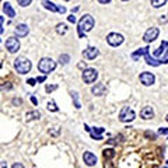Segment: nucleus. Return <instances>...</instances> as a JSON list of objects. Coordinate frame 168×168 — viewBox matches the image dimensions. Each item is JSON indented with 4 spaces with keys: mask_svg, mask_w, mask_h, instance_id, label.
<instances>
[{
    "mask_svg": "<svg viewBox=\"0 0 168 168\" xmlns=\"http://www.w3.org/2000/svg\"><path fill=\"white\" fill-rule=\"evenodd\" d=\"M165 119H167V122H168V115H167V118H165Z\"/></svg>",
    "mask_w": 168,
    "mask_h": 168,
    "instance_id": "44",
    "label": "nucleus"
},
{
    "mask_svg": "<svg viewBox=\"0 0 168 168\" xmlns=\"http://www.w3.org/2000/svg\"><path fill=\"white\" fill-rule=\"evenodd\" d=\"M140 116L143 119H153L154 118V111H153L151 107H144L140 111Z\"/></svg>",
    "mask_w": 168,
    "mask_h": 168,
    "instance_id": "15",
    "label": "nucleus"
},
{
    "mask_svg": "<svg viewBox=\"0 0 168 168\" xmlns=\"http://www.w3.org/2000/svg\"><path fill=\"white\" fill-rule=\"evenodd\" d=\"M6 49H7L10 53H16L17 50L20 49V41L17 39L16 37L7 38V41H6Z\"/></svg>",
    "mask_w": 168,
    "mask_h": 168,
    "instance_id": "7",
    "label": "nucleus"
},
{
    "mask_svg": "<svg viewBox=\"0 0 168 168\" xmlns=\"http://www.w3.org/2000/svg\"><path fill=\"white\" fill-rule=\"evenodd\" d=\"M154 168H158V167H154Z\"/></svg>",
    "mask_w": 168,
    "mask_h": 168,
    "instance_id": "45",
    "label": "nucleus"
},
{
    "mask_svg": "<svg viewBox=\"0 0 168 168\" xmlns=\"http://www.w3.org/2000/svg\"><path fill=\"white\" fill-rule=\"evenodd\" d=\"M144 58H146L147 65H151V66H160V65H167V63H168V59H163V60H157V59H154L153 56H150L149 53H146Z\"/></svg>",
    "mask_w": 168,
    "mask_h": 168,
    "instance_id": "13",
    "label": "nucleus"
},
{
    "mask_svg": "<svg viewBox=\"0 0 168 168\" xmlns=\"http://www.w3.org/2000/svg\"><path fill=\"white\" fill-rule=\"evenodd\" d=\"M28 25H25V24H18V25L16 27V35L17 37H25V35H28Z\"/></svg>",
    "mask_w": 168,
    "mask_h": 168,
    "instance_id": "16",
    "label": "nucleus"
},
{
    "mask_svg": "<svg viewBox=\"0 0 168 168\" xmlns=\"http://www.w3.org/2000/svg\"><path fill=\"white\" fill-rule=\"evenodd\" d=\"M165 55H167V56H168V50H167V52H165Z\"/></svg>",
    "mask_w": 168,
    "mask_h": 168,
    "instance_id": "43",
    "label": "nucleus"
},
{
    "mask_svg": "<svg viewBox=\"0 0 168 168\" xmlns=\"http://www.w3.org/2000/svg\"><path fill=\"white\" fill-rule=\"evenodd\" d=\"M107 42L111 46H119V45L123 44V35L118 34V32H111L107 37Z\"/></svg>",
    "mask_w": 168,
    "mask_h": 168,
    "instance_id": "6",
    "label": "nucleus"
},
{
    "mask_svg": "<svg viewBox=\"0 0 168 168\" xmlns=\"http://www.w3.org/2000/svg\"><path fill=\"white\" fill-rule=\"evenodd\" d=\"M32 0H17V3L21 6V7H27V6L31 4Z\"/></svg>",
    "mask_w": 168,
    "mask_h": 168,
    "instance_id": "27",
    "label": "nucleus"
},
{
    "mask_svg": "<svg viewBox=\"0 0 168 168\" xmlns=\"http://www.w3.org/2000/svg\"><path fill=\"white\" fill-rule=\"evenodd\" d=\"M21 102H23V101H21L20 98H14L13 100V105H21Z\"/></svg>",
    "mask_w": 168,
    "mask_h": 168,
    "instance_id": "33",
    "label": "nucleus"
},
{
    "mask_svg": "<svg viewBox=\"0 0 168 168\" xmlns=\"http://www.w3.org/2000/svg\"><path fill=\"white\" fill-rule=\"evenodd\" d=\"M35 80H37L38 83H44L45 80H46V77H45V76H41V77H37V79H35Z\"/></svg>",
    "mask_w": 168,
    "mask_h": 168,
    "instance_id": "34",
    "label": "nucleus"
},
{
    "mask_svg": "<svg viewBox=\"0 0 168 168\" xmlns=\"http://www.w3.org/2000/svg\"><path fill=\"white\" fill-rule=\"evenodd\" d=\"M98 2H100V3H102V4H107V3H109L111 0H98Z\"/></svg>",
    "mask_w": 168,
    "mask_h": 168,
    "instance_id": "40",
    "label": "nucleus"
},
{
    "mask_svg": "<svg viewBox=\"0 0 168 168\" xmlns=\"http://www.w3.org/2000/svg\"><path fill=\"white\" fill-rule=\"evenodd\" d=\"M11 88H13L11 83H6V86H0V90H11Z\"/></svg>",
    "mask_w": 168,
    "mask_h": 168,
    "instance_id": "30",
    "label": "nucleus"
},
{
    "mask_svg": "<svg viewBox=\"0 0 168 168\" xmlns=\"http://www.w3.org/2000/svg\"><path fill=\"white\" fill-rule=\"evenodd\" d=\"M83 81L84 83H87V84H91V83H94L95 80L98 79V71L95 70V69H91V67H88V69H86V70L83 71Z\"/></svg>",
    "mask_w": 168,
    "mask_h": 168,
    "instance_id": "5",
    "label": "nucleus"
},
{
    "mask_svg": "<svg viewBox=\"0 0 168 168\" xmlns=\"http://www.w3.org/2000/svg\"><path fill=\"white\" fill-rule=\"evenodd\" d=\"M14 67H16L17 73L20 74H27L29 70H31L32 65L31 62H29V59L24 58V56H21V58H17L16 60H14Z\"/></svg>",
    "mask_w": 168,
    "mask_h": 168,
    "instance_id": "2",
    "label": "nucleus"
},
{
    "mask_svg": "<svg viewBox=\"0 0 168 168\" xmlns=\"http://www.w3.org/2000/svg\"><path fill=\"white\" fill-rule=\"evenodd\" d=\"M3 11H4V14L7 17H10V18H14V17H16V10L13 8V6H11L10 3H4V6H3Z\"/></svg>",
    "mask_w": 168,
    "mask_h": 168,
    "instance_id": "17",
    "label": "nucleus"
},
{
    "mask_svg": "<svg viewBox=\"0 0 168 168\" xmlns=\"http://www.w3.org/2000/svg\"><path fill=\"white\" fill-rule=\"evenodd\" d=\"M158 133L160 134H168V129L167 128H161L160 130H158Z\"/></svg>",
    "mask_w": 168,
    "mask_h": 168,
    "instance_id": "31",
    "label": "nucleus"
},
{
    "mask_svg": "<svg viewBox=\"0 0 168 168\" xmlns=\"http://www.w3.org/2000/svg\"><path fill=\"white\" fill-rule=\"evenodd\" d=\"M56 67V62L52 60L50 58H42L39 63H38V70L41 71V73H50V71H53Z\"/></svg>",
    "mask_w": 168,
    "mask_h": 168,
    "instance_id": "3",
    "label": "nucleus"
},
{
    "mask_svg": "<svg viewBox=\"0 0 168 168\" xmlns=\"http://www.w3.org/2000/svg\"><path fill=\"white\" fill-rule=\"evenodd\" d=\"M67 20H69V21H70V23H73V24H74V23H76V17H74V14H70V16H69V17H67Z\"/></svg>",
    "mask_w": 168,
    "mask_h": 168,
    "instance_id": "32",
    "label": "nucleus"
},
{
    "mask_svg": "<svg viewBox=\"0 0 168 168\" xmlns=\"http://www.w3.org/2000/svg\"><path fill=\"white\" fill-rule=\"evenodd\" d=\"M105 91H107V87H105L102 83L95 84V86L91 88V92H92L94 95H97V97H101V95H104Z\"/></svg>",
    "mask_w": 168,
    "mask_h": 168,
    "instance_id": "14",
    "label": "nucleus"
},
{
    "mask_svg": "<svg viewBox=\"0 0 168 168\" xmlns=\"http://www.w3.org/2000/svg\"><path fill=\"white\" fill-rule=\"evenodd\" d=\"M3 21H4V18H3V17H0V34L3 32Z\"/></svg>",
    "mask_w": 168,
    "mask_h": 168,
    "instance_id": "37",
    "label": "nucleus"
},
{
    "mask_svg": "<svg viewBox=\"0 0 168 168\" xmlns=\"http://www.w3.org/2000/svg\"><path fill=\"white\" fill-rule=\"evenodd\" d=\"M31 102H32V104H34V105H37V104H38L37 98H35V97H31Z\"/></svg>",
    "mask_w": 168,
    "mask_h": 168,
    "instance_id": "39",
    "label": "nucleus"
},
{
    "mask_svg": "<svg viewBox=\"0 0 168 168\" xmlns=\"http://www.w3.org/2000/svg\"><path fill=\"white\" fill-rule=\"evenodd\" d=\"M134 118H136V115H134V111L132 108L123 107L121 109V113H119V121L121 122H132Z\"/></svg>",
    "mask_w": 168,
    "mask_h": 168,
    "instance_id": "4",
    "label": "nucleus"
},
{
    "mask_svg": "<svg viewBox=\"0 0 168 168\" xmlns=\"http://www.w3.org/2000/svg\"><path fill=\"white\" fill-rule=\"evenodd\" d=\"M158 28H155V27H151V28H149L146 31V34L143 35V41L144 42H153V41H155L157 39V37H158Z\"/></svg>",
    "mask_w": 168,
    "mask_h": 168,
    "instance_id": "10",
    "label": "nucleus"
},
{
    "mask_svg": "<svg viewBox=\"0 0 168 168\" xmlns=\"http://www.w3.org/2000/svg\"><path fill=\"white\" fill-rule=\"evenodd\" d=\"M29 84V86H35V83H37V80L35 79H28V81H27Z\"/></svg>",
    "mask_w": 168,
    "mask_h": 168,
    "instance_id": "35",
    "label": "nucleus"
},
{
    "mask_svg": "<svg viewBox=\"0 0 168 168\" xmlns=\"http://www.w3.org/2000/svg\"><path fill=\"white\" fill-rule=\"evenodd\" d=\"M94 24H95V21L92 18V16H90V14L83 16L79 21V37H84L86 32L91 31V29L94 28Z\"/></svg>",
    "mask_w": 168,
    "mask_h": 168,
    "instance_id": "1",
    "label": "nucleus"
},
{
    "mask_svg": "<svg viewBox=\"0 0 168 168\" xmlns=\"http://www.w3.org/2000/svg\"><path fill=\"white\" fill-rule=\"evenodd\" d=\"M11 168H24V165L21 163H16V164H13V167Z\"/></svg>",
    "mask_w": 168,
    "mask_h": 168,
    "instance_id": "36",
    "label": "nucleus"
},
{
    "mask_svg": "<svg viewBox=\"0 0 168 168\" xmlns=\"http://www.w3.org/2000/svg\"><path fill=\"white\" fill-rule=\"evenodd\" d=\"M56 31H58V34H66L67 32V27H66V24H58V27H56Z\"/></svg>",
    "mask_w": 168,
    "mask_h": 168,
    "instance_id": "23",
    "label": "nucleus"
},
{
    "mask_svg": "<svg viewBox=\"0 0 168 168\" xmlns=\"http://www.w3.org/2000/svg\"><path fill=\"white\" fill-rule=\"evenodd\" d=\"M104 168H112V165H111V163H105V167Z\"/></svg>",
    "mask_w": 168,
    "mask_h": 168,
    "instance_id": "42",
    "label": "nucleus"
},
{
    "mask_svg": "<svg viewBox=\"0 0 168 168\" xmlns=\"http://www.w3.org/2000/svg\"><path fill=\"white\" fill-rule=\"evenodd\" d=\"M165 48H167V41H164L163 44H161V46L154 52V56H161L164 52H165Z\"/></svg>",
    "mask_w": 168,
    "mask_h": 168,
    "instance_id": "20",
    "label": "nucleus"
},
{
    "mask_svg": "<svg viewBox=\"0 0 168 168\" xmlns=\"http://www.w3.org/2000/svg\"><path fill=\"white\" fill-rule=\"evenodd\" d=\"M69 62H70V56H69V55L63 53V55L59 56V63H60V65H67Z\"/></svg>",
    "mask_w": 168,
    "mask_h": 168,
    "instance_id": "22",
    "label": "nucleus"
},
{
    "mask_svg": "<svg viewBox=\"0 0 168 168\" xmlns=\"http://www.w3.org/2000/svg\"><path fill=\"white\" fill-rule=\"evenodd\" d=\"M56 88H58V86H56V84H53V86H49V84H48V86L45 87V90H46V92H52V91H55Z\"/></svg>",
    "mask_w": 168,
    "mask_h": 168,
    "instance_id": "28",
    "label": "nucleus"
},
{
    "mask_svg": "<svg viewBox=\"0 0 168 168\" xmlns=\"http://www.w3.org/2000/svg\"><path fill=\"white\" fill-rule=\"evenodd\" d=\"M167 3V0H151V6L154 8H160V7H163L164 4Z\"/></svg>",
    "mask_w": 168,
    "mask_h": 168,
    "instance_id": "21",
    "label": "nucleus"
},
{
    "mask_svg": "<svg viewBox=\"0 0 168 168\" xmlns=\"http://www.w3.org/2000/svg\"><path fill=\"white\" fill-rule=\"evenodd\" d=\"M71 95H73V100H74V107L79 109V108H81V105L79 102V94L77 92H71Z\"/></svg>",
    "mask_w": 168,
    "mask_h": 168,
    "instance_id": "25",
    "label": "nucleus"
},
{
    "mask_svg": "<svg viewBox=\"0 0 168 168\" xmlns=\"http://www.w3.org/2000/svg\"><path fill=\"white\" fill-rule=\"evenodd\" d=\"M160 21H161V23H165V21H167V18H165V16H161V18H160Z\"/></svg>",
    "mask_w": 168,
    "mask_h": 168,
    "instance_id": "41",
    "label": "nucleus"
},
{
    "mask_svg": "<svg viewBox=\"0 0 168 168\" xmlns=\"http://www.w3.org/2000/svg\"><path fill=\"white\" fill-rule=\"evenodd\" d=\"M164 168H167V167H164Z\"/></svg>",
    "mask_w": 168,
    "mask_h": 168,
    "instance_id": "47",
    "label": "nucleus"
},
{
    "mask_svg": "<svg viewBox=\"0 0 168 168\" xmlns=\"http://www.w3.org/2000/svg\"><path fill=\"white\" fill-rule=\"evenodd\" d=\"M41 118V112H38V111H31V112H27L25 115V119L27 121H35V119H39Z\"/></svg>",
    "mask_w": 168,
    "mask_h": 168,
    "instance_id": "18",
    "label": "nucleus"
},
{
    "mask_svg": "<svg viewBox=\"0 0 168 168\" xmlns=\"http://www.w3.org/2000/svg\"><path fill=\"white\" fill-rule=\"evenodd\" d=\"M113 155H115V151H113L112 149H105L104 150V157L105 158H112Z\"/></svg>",
    "mask_w": 168,
    "mask_h": 168,
    "instance_id": "24",
    "label": "nucleus"
},
{
    "mask_svg": "<svg viewBox=\"0 0 168 168\" xmlns=\"http://www.w3.org/2000/svg\"><path fill=\"white\" fill-rule=\"evenodd\" d=\"M123 2H126V0H123Z\"/></svg>",
    "mask_w": 168,
    "mask_h": 168,
    "instance_id": "46",
    "label": "nucleus"
},
{
    "mask_svg": "<svg viewBox=\"0 0 168 168\" xmlns=\"http://www.w3.org/2000/svg\"><path fill=\"white\" fill-rule=\"evenodd\" d=\"M83 160H84V163H86V165H88V167H92L97 164V157H95V154H92V153H90V151L84 153Z\"/></svg>",
    "mask_w": 168,
    "mask_h": 168,
    "instance_id": "12",
    "label": "nucleus"
},
{
    "mask_svg": "<svg viewBox=\"0 0 168 168\" xmlns=\"http://www.w3.org/2000/svg\"><path fill=\"white\" fill-rule=\"evenodd\" d=\"M146 53H149V48H142V49H137V52H134L133 55H132V58L136 60L139 56H142V55H146Z\"/></svg>",
    "mask_w": 168,
    "mask_h": 168,
    "instance_id": "19",
    "label": "nucleus"
},
{
    "mask_svg": "<svg viewBox=\"0 0 168 168\" xmlns=\"http://www.w3.org/2000/svg\"><path fill=\"white\" fill-rule=\"evenodd\" d=\"M146 136L147 137H151V139H155V134L154 133H150V132H146Z\"/></svg>",
    "mask_w": 168,
    "mask_h": 168,
    "instance_id": "38",
    "label": "nucleus"
},
{
    "mask_svg": "<svg viewBox=\"0 0 168 168\" xmlns=\"http://www.w3.org/2000/svg\"><path fill=\"white\" fill-rule=\"evenodd\" d=\"M140 83L143 84V86H146V87H149V86H153L155 81V77H154V74L153 73H149V71H143L142 74H140Z\"/></svg>",
    "mask_w": 168,
    "mask_h": 168,
    "instance_id": "9",
    "label": "nucleus"
},
{
    "mask_svg": "<svg viewBox=\"0 0 168 168\" xmlns=\"http://www.w3.org/2000/svg\"><path fill=\"white\" fill-rule=\"evenodd\" d=\"M98 55H100V52H98V49L94 46H88L86 50H83V58L87 59V60H92V59H95Z\"/></svg>",
    "mask_w": 168,
    "mask_h": 168,
    "instance_id": "11",
    "label": "nucleus"
},
{
    "mask_svg": "<svg viewBox=\"0 0 168 168\" xmlns=\"http://www.w3.org/2000/svg\"><path fill=\"white\" fill-rule=\"evenodd\" d=\"M0 41H2V39H0Z\"/></svg>",
    "mask_w": 168,
    "mask_h": 168,
    "instance_id": "48",
    "label": "nucleus"
},
{
    "mask_svg": "<svg viewBox=\"0 0 168 168\" xmlns=\"http://www.w3.org/2000/svg\"><path fill=\"white\" fill-rule=\"evenodd\" d=\"M42 4H44V7L46 8V10H50V11H53V13H66V7H62V6H56L55 3H52V2H49V0H44L42 2Z\"/></svg>",
    "mask_w": 168,
    "mask_h": 168,
    "instance_id": "8",
    "label": "nucleus"
},
{
    "mask_svg": "<svg viewBox=\"0 0 168 168\" xmlns=\"http://www.w3.org/2000/svg\"><path fill=\"white\" fill-rule=\"evenodd\" d=\"M49 133L52 134V136H58V134L60 133V129H59V128H53V129H50V130H49Z\"/></svg>",
    "mask_w": 168,
    "mask_h": 168,
    "instance_id": "29",
    "label": "nucleus"
},
{
    "mask_svg": "<svg viewBox=\"0 0 168 168\" xmlns=\"http://www.w3.org/2000/svg\"><path fill=\"white\" fill-rule=\"evenodd\" d=\"M48 109L52 111V112H56V111H58L59 108L56 107V104L53 102V101H49V102H48Z\"/></svg>",
    "mask_w": 168,
    "mask_h": 168,
    "instance_id": "26",
    "label": "nucleus"
}]
</instances>
